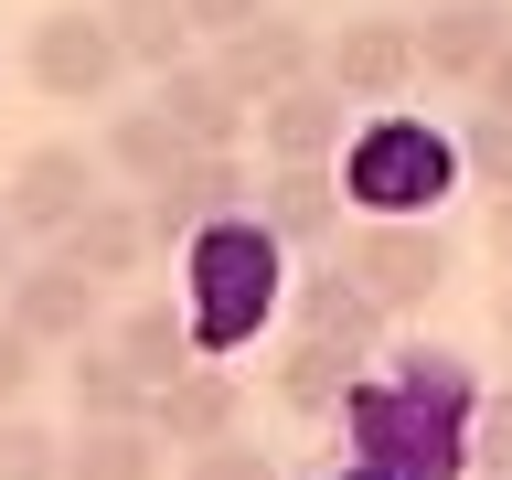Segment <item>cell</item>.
Wrapping results in <instances>:
<instances>
[{
  "instance_id": "obj_1",
  "label": "cell",
  "mask_w": 512,
  "mask_h": 480,
  "mask_svg": "<svg viewBox=\"0 0 512 480\" xmlns=\"http://www.w3.org/2000/svg\"><path fill=\"white\" fill-rule=\"evenodd\" d=\"M470 406L480 384L459 352H395L384 374H352L342 416V448L352 470H384V480H459L470 470Z\"/></svg>"
},
{
  "instance_id": "obj_2",
  "label": "cell",
  "mask_w": 512,
  "mask_h": 480,
  "mask_svg": "<svg viewBox=\"0 0 512 480\" xmlns=\"http://www.w3.org/2000/svg\"><path fill=\"white\" fill-rule=\"evenodd\" d=\"M182 320H192V363H224V352H246L278 310V246H267V224L256 214H224L203 224L182 246Z\"/></svg>"
},
{
  "instance_id": "obj_3",
  "label": "cell",
  "mask_w": 512,
  "mask_h": 480,
  "mask_svg": "<svg viewBox=\"0 0 512 480\" xmlns=\"http://www.w3.org/2000/svg\"><path fill=\"white\" fill-rule=\"evenodd\" d=\"M448 182H459V150L427 118H374L363 139H342V203H363L374 224H427Z\"/></svg>"
},
{
  "instance_id": "obj_4",
  "label": "cell",
  "mask_w": 512,
  "mask_h": 480,
  "mask_svg": "<svg viewBox=\"0 0 512 480\" xmlns=\"http://www.w3.org/2000/svg\"><path fill=\"white\" fill-rule=\"evenodd\" d=\"M96 192H107V171H96L86 139H32V150L11 160V182H0V224H11L22 246H54Z\"/></svg>"
},
{
  "instance_id": "obj_5",
  "label": "cell",
  "mask_w": 512,
  "mask_h": 480,
  "mask_svg": "<svg viewBox=\"0 0 512 480\" xmlns=\"http://www.w3.org/2000/svg\"><path fill=\"white\" fill-rule=\"evenodd\" d=\"M246 203H256V171H246L235 150H182V160H171V182H150V192H139L150 256H160V246H192L203 224L246 214Z\"/></svg>"
},
{
  "instance_id": "obj_6",
  "label": "cell",
  "mask_w": 512,
  "mask_h": 480,
  "mask_svg": "<svg viewBox=\"0 0 512 480\" xmlns=\"http://www.w3.org/2000/svg\"><path fill=\"white\" fill-rule=\"evenodd\" d=\"M342 278L363 288L384 320H406V310H427V299L448 288V235L438 224H363L352 256H342Z\"/></svg>"
},
{
  "instance_id": "obj_7",
  "label": "cell",
  "mask_w": 512,
  "mask_h": 480,
  "mask_svg": "<svg viewBox=\"0 0 512 480\" xmlns=\"http://www.w3.org/2000/svg\"><path fill=\"white\" fill-rule=\"evenodd\" d=\"M22 75H32L43 96H54V107H96V96L118 86L128 64H118V32L96 22V11H75V0H64V11H43V22H32Z\"/></svg>"
},
{
  "instance_id": "obj_8",
  "label": "cell",
  "mask_w": 512,
  "mask_h": 480,
  "mask_svg": "<svg viewBox=\"0 0 512 480\" xmlns=\"http://www.w3.org/2000/svg\"><path fill=\"white\" fill-rule=\"evenodd\" d=\"M0 320H11L32 352H75V342H96V331H107V288L75 278L64 256H22V278L0 288Z\"/></svg>"
},
{
  "instance_id": "obj_9",
  "label": "cell",
  "mask_w": 512,
  "mask_h": 480,
  "mask_svg": "<svg viewBox=\"0 0 512 480\" xmlns=\"http://www.w3.org/2000/svg\"><path fill=\"white\" fill-rule=\"evenodd\" d=\"M320 86L342 96V107H384V96L416 86V22L395 11H352L331 43H320Z\"/></svg>"
},
{
  "instance_id": "obj_10",
  "label": "cell",
  "mask_w": 512,
  "mask_h": 480,
  "mask_svg": "<svg viewBox=\"0 0 512 480\" xmlns=\"http://www.w3.org/2000/svg\"><path fill=\"white\" fill-rule=\"evenodd\" d=\"M139 427H150L160 448H214V438H235V427H246V384L224 374V363H182V374L150 384Z\"/></svg>"
},
{
  "instance_id": "obj_11",
  "label": "cell",
  "mask_w": 512,
  "mask_h": 480,
  "mask_svg": "<svg viewBox=\"0 0 512 480\" xmlns=\"http://www.w3.org/2000/svg\"><path fill=\"white\" fill-rule=\"evenodd\" d=\"M203 64H214L224 86H235V96H246V107H256V96H278V86H299V75H320V43H310V32H299V22H278V11H267V22L224 32V43H214V54H203Z\"/></svg>"
},
{
  "instance_id": "obj_12",
  "label": "cell",
  "mask_w": 512,
  "mask_h": 480,
  "mask_svg": "<svg viewBox=\"0 0 512 480\" xmlns=\"http://www.w3.org/2000/svg\"><path fill=\"white\" fill-rule=\"evenodd\" d=\"M256 224H267V246H320V235H342V182H331V160H288V171H267L246 203Z\"/></svg>"
},
{
  "instance_id": "obj_13",
  "label": "cell",
  "mask_w": 512,
  "mask_h": 480,
  "mask_svg": "<svg viewBox=\"0 0 512 480\" xmlns=\"http://www.w3.org/2000/svg\"><path fill=\"white\" fill-rule=\"evenodd\" d=\"M54 256L75 267V278L118 288V278H139V267H150V224H139V203H128V192H96L86 214L54 235Z\"/></svg>"
},
{
  "instance_id": "obj_14",
  "label": "cell",
  "mask_w": 512,
  "mask_h": 480,
  "mask_svg": "<svg viewBox=\"0 0 512 480\" xmlns=\"http://www.w3.org/2000/svg\"><path fill=\"white\" fill-rule=\"evenodd\" d=\"M512 32V0H448L416 22V75H448V86H480V64L502 54Z\"/></svg>"
},
{
  "instance_id": "obj_15",
  "label": "cell",
  "mask_w": 512,
  "mask_h": 480,
  "mask_svg": "<svg viewBox=\"0 0 512 480\" xmlns=\"http://www.w3.org/2000/svg\"><path fill=\"white\" fill-rule=\"evenodd\" d=\"M342 118H352V107L320 86V75H299V86H278V96H256V139H267V160H278V171H288V160H331V150H342Z\"/></svg>"
},
{
  "instance_id": "obj_16",
  "label": "cell",
  "mask_w": 512,
  "mask_h": 480,
  "mask_svg": "<svg viewBox=\"0 0 512 480\" xmlns=\"http://www.w3.org/2000/svg\"><path fill=\"white\" fill-rule=\"evenodd\" d=\"M150 107L171 118V139H182V150H235V128H246V96L224 86L214 64H171Z\"/></svg>"
},
{
  "instance_id": "obj_17",
  "label": "cell",
  "mask_w": 512,
  "mask_h": 480,
  "mask_svg": "<svg viewBox=\"0 0 512 480\" xmlns=\"http://www.w3.org/2000/svg\"><path fill=\"white\" fill-rule=\"evenodd\" d=\"M96 342L118 352L139 384H160V374H182V363H192V320H182V299H128V310H107Z\"/></svg>"
},
{
  "instance_id": "obj_18",
  "label": "cell",
  "mask_w": 512,
  "mask_h": 480,
  "mask_svg": "<svg viewBox=\"0 0 512 480\" xmlns=\"http://www.w3.org/2000/svg\"><path fill=\"white\" fill-rule=\"evenodd\" d=\"M374 331H384V310L342 278V267H320V278L299 288V342H331L342 363H363V352H374Z\"/></svg>"
},
{
  "instance_id": "obj_19",
  "label": "cell",
  "mask_w": 512,
  "mask_h": 480,
  "mask_svg": "<svg viewBox=\"0 0 512 480\" xmlns=\"http://www.w3.org/2000/svg\"><path fill=\"white\" fill-rule=\"evenodd\" d=\"M64 384H75V427H139V406H150V384L128 374L107 342H75V352H64Z\"/></svg>"
},
{
  "instance_id": "obj_20",
  "label": "cell",
  "mask_w": 512,
  "mask_h": 480,
  "mask_svg": "<svg viewBox=\"0 0 512 480\" xmlns=\"http://www.w3.org/2000/svg\"><path fill=\"white\" fill-rule=\"evenodd\" d=\"M96 22L118 32V64H150V75H171V64H192L182 0H96Z\"/></svg>"
},
{
  "instance_id": "obj_21",
  "label": "cell",
  "mask_w": 512,
  "mask_h": 480,
  "mask_svg": "<svg viewBox=\"0 0 512 480\" xmlns=\"http://www.w3.org/2000/svg\"><path fill=\"white\" fill-rule=\"evenodd\" d=\"M171 160H182V139H171V118H160V107H118V118H107V139H96V171H118L128 192L171 182Z\"/></svg>"
},
{
  "instance_id": "obj_22",
  "label": "cell",
  "mask_w": 512,
  "mask_h": 480,
  "mask_svg": "<svg viewBox=\"0 0 512 480\" xmlns=\"http://www.w3.org/2000/svg\"><path fill=\"white\" fill-rule=\"evenodd\" d=\"M64 480H160L150 427H75L64 438Z\"/></svg>"
},
{
  "instance_id": "obj_23",
  "label": "cell",
  "mask_w": 512,
  "mask_h": 480,
  "mask_svg": "<svg viewBox=\"0 0 512 480\" xmlns=\"http://www.w3.org/2000/svg\"><path fill=\"white\" fill-rule=\"evenodd\" d=\"M352 374H363V363H342L331 342H288V363H278V395H288L299 416H331V406L352 395Z\"/></svg>"
},
{
  "instance_id": "obj_24",
  "label": "cell",
  "mask_w": 512,
  "mask_h": 480,
  "mask_svg": "<svg viewBox=\"0 0 512 480\" xmlns=\"http://www.w3.org/2000/svg\"><path fill=\"white\" fill-rule=\"evenodd\" d=\"M0 480H64V438H54V427H32L22 406L0 416Z\"/></svg>"
},
{
  "instance_id": "obj_25",
  "label": "cell",
  "mask_w": 512,
  "mask_h": 480,
  "mask_svg": "<svg viewBox=\"0 0 512 480\" xmlns=\"http://www.w3.org/2000/svg\"><path fill=\"white\" fill-rule=\"evenodd\" d=\"M459 160L480 171V192H512V107H480L470 139H459Z\"/></svg>"
},
{
  "instance_id": "obj_26",
  "label": "cell",
  "mask_w": 512,
  "mask_h": 480,
  "mask_svg": "<svg viewBox=\"0 0 512 480\" xmlns=\"http://www.w3.org/2000/svg\"><path fill=\"white\" fill-rule=\"evenodd\" d=\"M470 470L480 480H512V395H480V406H470Z\"/></svg>"
},
{
  "instance_id": "obj_27",
  "label": "cell",
  "mask_w": 512,
  "mask_h": 480,
  "mask_svg": "<svg viewBox=\"0 0 512 480\" xmlns=\"http://www.w3.org/2000/svg\"><path fill=\"white\" fill-rule=\"evenodd\" d=\"M182 480H278V459L246 448V438H214V448H192V459H182Z\"/></svg>"
},
{
  "instance_id": "obj_28",
  "label": "cell",
  "mask_w": 512,
  "mask_h": 480,
  "mask_svg": "<svg viewBox=\"0 0 512 480\" xmlns=\"http://www.w3.org/2000/svg\"><path fill=\"white\" fill-rule=\"evenodd\" d=\"M246 22H267V0H182L192 43H224V32H246Z\"/></svg>"
},
{
  "instance_id": "obj_29",
  "label": "cell",
  "mask_w": 512,
  "mask_h": 480,
  "mask_svg": "<svg viewBox=\"0 0 512 480\" xmlns=\"http://www.w3.org/2000/svg\"><path fill=\"white\" fill-rule=\"evenodd\" d=\"M32 374H43V352H32L22 331L0 320V416H11V406H22V395H32Z\"/></svg>"
},
{
  "instance_id": "obj_30",
  "label": "cell",
  "mask_w": 512,
  "mask_h": 480,
  "mask_svg": "<svg viewBox=\"0 0 512 480\" xmlns=\"http://www.w3.org/2000/svg\"><path fill=\"white\" fill-rule=\"evenodd\" d=\"M480 107H512V32H502V54L480 64Z\"/></svg>"
},
{
  "instance_id": "obj_31",
  "label": "cell",
  "mask_w": 512,
  "mask_h": 480,
  "mask_svg": "<svg viewBox=\"0 0 512 480\" xmlns=\"http://www.w3.org/2000/svg\"><path fill=\"white\" fill-rule=\"evenodd\" d=\"M491 246H502V267H512V192H491Z\"/></svg>"
},
{
  "instance_id": "obj_32",
  "label": "cell",
  "mask_w": 512,
  "mask_h": 480,
  "mask_svg": "<svg viewBox=\"0 0 512 480\" xmlns=\"http://www.w3.org/2000/svg\"><path fill=\"white\" fill-rule=\"evenodd\" d=\"M22 278V235H11V224H0V288Z\"/></svg>"
},
{
  "instance_id": "obj_33",
  "label": "cell",
  "mask_w": 512,
  "mask_h": 480,
  "mask_svg": "<svg viewBox=\"0 0 512 480\" xmlns=\"http://www.w3.org/2000/svg\"><path fill=\"white\" fill-rule=\"evenodd\" d=\"M502 342H512V288H502Z\"/></svg>"
},
{
  "instance_id": "obj_34",
  "label": "cell",
  "mask_w": 512,
  "mask_h": 480,
  "mask_svg": "<svg viewBox=\"0 0 512 480\" xmlns=\"http://www.w3.org/2000/svg\"><path fill=\"white\" fill-rule=\"evenodd\" d=\"M342 480H384V470H342Z\"/></svg>"
},
{
  "instance_id": "obj_35",
  "label": "cell",
  "mask_w": 512,
  "mask_h": 480,
  "mask_svg": "<svg viewBox=\"0 0 512 480\" xmlns=\"http://www.w3.org/2000/svg\"><path fill=\"white\" fill-rule=\"evenodd\" d=\"M427 11H448V0H427Z\"/></svg>"
}]
</instances>
